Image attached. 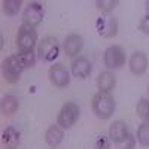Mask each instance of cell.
Listing matches in <instances>:
<instances>
[{
    "instance_id": "6",
    "label": "cell",
    "mask_w": 149,
    "mask_h": 149,
    "mask_svg": "<svg viewBox=\"0 0 149 149\" xmlns=\"http://www.w3.org/2000/svg\"><path fill=\"white\" fill-rule=\"evenodd\" d=\"M43 15H45L43 5L39 2H30L22 12V24L30 27H36L42 22Z\"/></svg>"
},
{
    "instance_id": "24",
    "label": "cell",
    "mask_w": 149,
    "mask_h": 149,
    "mask_svg": "<svg viewBox=\"0 0 149 149\" xmlns=\"http://www.w3.org/2000/svg\"><path fill=\"white\" fill-rule=\"evenodd\" d=\"M94 149H110V139H107L103 134L97 136L94 142Z\"/></svg>"
},
{
    "instance_id": "5",
    "label": "cell",
    "mask_w": 149,
    "mask_h": 149,
    "mask_svg": "<svg viewBox=\"0 0 149 149\" xmlns=\"http://www.w3.org/2000/svg\"><path fill=\"white\" fill-rule=\"evenodd\" d=\"M22 70H24V69L21 67L17 55H10V57L5 58L3 63H2L3 78H5V81L9 82V84H17V82L19 81V76H21V72H22Z\"/></svg>"
},
{
    "instance_id": "22",
    "label": "cell",
    "mask_w": 149,
    "mask_h": 149,
    "mask_svg": "<svg viewBox=\"0 0 149 149\" xmlns=\"http://www.w3.org/2000/svg\"><path fill=\"white\" fill-rule=\"evenodd\" d=\"M118 3H119L118 0H97L95 6L100 9L104 15H107V14H110V12L118 6Z\"/></svg>"
},
{
    "instance_id": "3",
    "label": "cell",
    "mask_w": 149,
    "mask_h": 149,
    "mask_svg": "<svg viewBox=\"0 0 149 149\" xmlns=\"http://www.w3.org/2000/svg\"><path fill=\"white\" fill-rule=\"evenodd\" d=\"M60 54V43L55 37L48 36L37 46V57L45 63H52Z\"/></svg>"
},
{
    "instance_id": "15",
    "label": "cell",
    "mask_w": 149,
    "mask_h": 149,
    "mask_svg": "<svg viewBox=\"0 0 149 149\" xmlns=\"http://www.w3.org/2000/svg\"><path fill=\"white\" fill-rule=\"evenodd\" d=\"M2 143L6 149H17L19 145V131L14 127H6L2 133Z\"/></svg>"
},
{
    "instance_id": "14",
    "label": "cell",
    "mask_w": 149,
    "mask_h": 149,
    "mask_svg": "<svg viewBox=\"0 0 149 149\" xmlns=\"http://www.w3.org/2000/svg\"><path fill=\"white\" fill-rule=\"evenodd\" d=\"M63 137H64V133H63V128H61L58 124L57 125H51L46 133H45V142L49 148H58L61 145V142H63Z\"/></svg>"
},
{
    "instance_id": "18",
    "label": "cell",
    "mask_w": 149,
    "mask_h": 149,
    "mask_svg": "<svg viewBox=\"0 0 149 149\" xmlns=\"http://www.w3.org/2000/svg\"><path fill=\"white\" fill-rule=\"evenodd\" d=\"M22 6L21 0H5L3 2V12L8 17H15Z\"/></svg>"
},
{
    "instance_id": "11",
    "label": "cell",
    "mask_w": 149,
    "mask_h": 149,
    "mask_svg": "<svg viewBox=\"0 0 149 149\" xmlns=\"http://www.w3.org/2000/svg\"><path fill=\"white\" fill-rule=\"evenodd\" d=\"M84 48V39L79 34H69L64 42H63V49H64V54L67 57H76Z\"/></svg>"
},
{
    "instance_id": "4",
    "label": "cell",
    "mask_w": 149,
    "mask_h": 149,
    "mask_svg": "<svg viewBox=\"0 0 149 149\" xmlns=\"http://www.w3.org/2000/svg\"><path fill=\"white\" fill-rule=\"evenodd\" d=\"M78 118H79V106L73 102H69L61 107L57 118V124L61 128H70L76 124Z\"/></svg>"
},
{
    "instance_id": "2",
    "label": "cell",
    "mask_w": 149,
    "mask_h": 149,
    "mask_svg": "<svg viewBox=\"0 0 149 149\" xmlns=\"http://www.w3.org/2000/svg\"><path fill=\"white\" fill-rule=\"evenodd\" d=\"M37 42V33L34 27L22 24L17 34V46L19 52H31Z\"/></svg>"
},
{
    "instance_id": "26",
    "label": "cell",
    "mask_w": 149,
    "mask_h": 149,
    "mask_svg": "<svg viewBox=\"0 0 149 149\" xmlns=\"http://www.w3.org/2000/svg\"><path fill=\"white\" fill-rule=\"evenodd\" d=\"M145 9H146V15H149V0L145 2Z\"/></svg>"
},
{
    "instance_id": "20",
    "label": "cell",
    "mask_w": 149,
    "mask_h": 149,
    "mask_svg": "<svg viewBox=\"0 0 149 149\" xmlns=\"http://www.w3.org/2000/svg\"><path fill=\"white\" fill-rule=\"evenodd\" d=\"M137 140L142 146H149V122H142L137 128Z\"/></svg>"
},
{
    "instance_id": "1",
    "label": "cell",
    "mask_w": 149,
    "mask_h": 149,
    "mask_svg": "<svg viewBox=\"0 0 149 149\" xmlns=\"http://www.w3.org/2000/svg\"><path fill=\"white\" fill-rule=\"evenodd\" d=\"M93 112L98 119H109L115 112V100L109 93L98 91L93 98Z\"/></svg>"
},
{
    "instance_id": "17",
    "label": "cell",
    "mask_w": 149,
    "mask_h": 149,
    "mask_svg": "<svg viewBox=\"0 0 149 149\" xmlns=\"http://www.w3.org/2000/svg\"><path fill=\"white\" fill-rule=\"evenodd\" d=\"M19 107L18 98L12 94H6L2 98V113L5 116H12L14 113H17V110Z\"/></svg>"
},
{
    "instance_id": "9",
    "label": "cell",
    "mask_w": 149,
    "mask_h": 149,
    "mask_svg": "<svg viewBox=\"0 0 149 149\" xmlns=\"http://www.w3.org/2000/svg\"><path fill=\"white\" fill-rule=\"evenodd\" d=\"M48 78H49V82H51L55 88H64V86H67L69 82H70L69 72L61 64H54V66L49 67Z\"/></svg>"
},
{
    "instance_id": "12",
    "label": "cell",
    "mask_w": 149,
    "mask_h": 149,
    "mask_svg": "<svg viewBox=\"0 0 149 149\" xmlns=\"http://www.w3.org/2000/svg\"><path fill=\"white\" fill-rule=\"evenodd\" d=\"M130 70L133 74H143L146 70H148V55L145 52H134L130 58Z\"/></svg>"
},
{
    "instance_id": "8",
    "label": "cell",
    "mask_w": 149,
    "mask_h": 149,
    "mask_svg": "<svg viewBox=\"0 0 149 149\" xmlns=\"http://www.w3.org/2000/svg\"><path fill=\"white\" fill-rule=\"evenodd\" d=\"M95 29L102 37H107V39L109 37H115L118 34V19L115 17H112L110 14L102 15L95 21Z\"/></svg>"
},
{
    "instance_id": "25",
    "label": "cell",
    "mask_w": 149,
    "mask_h": 149,
    "mask_svg": "<svg viewBox=\"0 0 149 149\" xmlns=\"http://www.w3.org/2000/svg\"><path fill=\"white\" fill-rule=\"evenodd\" d=\"M139 30L145 34H149V15H145L139 24Z\"/></svg>"
},
{
    "instance_id": "23",
    "label": "cell",
    "mask_w": 149,
    "mask_h": 149,
    "mask_svg": "<svg viewBox=\"0 0 149 149\" xmlns=\"http://www.w3.org/2000/svg\"><path fill=\"white\" fill-rule=\"evenodd\" d=\"M118 149H134L136 146V137L133 134H128L124 140H121L119 143H116Z\"/></svg>"
},
{
    "instance_id": "16",
    "label": "cell",
    "mask_w": 149,
    "mask_h": 149,
    "mask_svg": "<svg viewBox=\"0 0 149 149\" xmlns=\"http://www.w3.org/2000/svg\"><path fill=\"white\" fill-rule=\"evenodd\" d=\"M116 85V78L112 72H103L97 78V86L100 93H110Z\"/></svg>"
},
{
    "instance_id": "21",
    "label": "cell",
    "mask_w": 149,
    "mask_h": 149,
    "mask_svg": "<svg viewBox=\"0 0 149 149\" xmlns=\"http://www.w3.org/2000/svg\"><path fill=\"white\" fill-rule=\"evenodd\" d=\"M137 116L143 119V122H149V98H142L136 107Z\"/></svg>"
},
{
    "instance_id": "13",
    "label": "cell",
    "mask_w": 149,
    "mask_h": 149,
    "mask_svg": "<svg viewBox=\"0 0 149 149\" xmlns=\"http://www.w3.org/2000/svg\"><path fill=\"white\" fill-rule=\"evenodd\" d=\"M128 134L130 133H128V127H127L125 122L115 121V122L110 124V127H109V139H110V142L119 143L121 140L125 139Z\"/></svg>"
},
{
    "instance_id": "10",
    "label": "cell",
    "mask_w": 149,
    "mask_h": 149,
    "mask_svg": "<svg viewBox=\"0 0 149 149\" xmlns=\"http://www.w3.org/2000/svg\"><path fill=\"white\" fill-rule=\"evenodd\" d=\"M93 66H91V61L86 58V57H78L73 60L72 63V74L74 78H79V79H85L91 74Z\"/></svg>"
},
{
    "instance_id": "7",
    "label": "cell",
    "mask_w": 149,
    "mask_h": 149,
    "mask_svg": "<svg viewBox=\"0 0 149 149\" xmlns=\"http://www.w3.org/2000/svg\"><path fill=\"white\" fill-rule=\"evenodd\" d=\"M103 63L110 70L121 69L124 64H125V54H124L122 48L116 46V45L109 46L103 54Z\"/></svg>"
},
{
    "instance_id": "27",
    "label": "cell",
    "mask_w": 149,
    "mask_h": 149,
    "mask_svg": "<svg viewBox=\"0 0 149 149\" xmlns=\"http://www.w3.org/2000/svg\"><path fill=\"white\" fill-rule=\"evenodd\" d=\"M148 94H149V85H148Z\"/></svg>"
},
{
    "instance_id": "19",
    "label": "cell",
    "mask_w": 149,
    "mask_h": 149,
    "mask_svg": "<svg viewBox=\"0 0 149 149\" xmlns=\"http://www.w3.org/2000/svg\"><path fill=\"white\" fill-rule=\"evenodd\" d=\"M17 57H18V61H19L22 69L33 67L36 64V60H37V57L33 51L31 52H19V54H17Z\"/></svg>"
}]
</instances>
